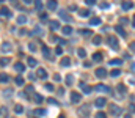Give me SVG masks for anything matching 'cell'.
Here are the masks:
<instances>
[{"label":"cell","mask_w":135,"mask_h":118,"mask_svg":"<svg viewBox=\"0 0 135 118\" xmlns=\"http://www.w3.org/2000/svg\"><path fill=\"white\" fill-rule=\"evenodd\" d=\"M90 107H91L90 104H83V105H80V109H79V112H77L79 116H80V118H86L88 115H90Z\"/></svg>","instance_id":"obj_1"},{"label":"cell","mask_w":135,"mask_h":118,"mask_svg":"<svg viewBox=\"0 0 135 118\" xmlns=\"http://www.w3.org/2000/svg\"><path fill=\"white\" fill-rule=\"evenodd\" d=\"M107 43L110 44L111 49H115V50H118L119 49V43H118V38L113 36V35H110V36L107 38Z\"/></svg>","instance_id":"obj_2"},{"label":"cell","mask_w":135,"mask_h":118,"mask_svg":"<svg viewBox=\"0 0 135 118\" xmlns=\"http://www.w3.org/2000/svg\"><path fill=\"white\" fill-rule=\"evenodd\" d=\"M36 77H39V79L46 80V79L49 77V74H47V71H46L44 68H39V69H38V74H36Z\"/></svg>","instance_id":"obj_3"},{"label":"cell","mask_w":135,"mask_h":118,"mask_svg":"<svg viewBox=\"0 0 135 118\" xmlns=\"http://www.w3.org/2000/svg\"><path fill=\"white\" fill-rule=\"evenodd\" d=\"M94 90L101 91V93H108V91H110V88H108L107 85H104V84H97V85L94 87Z\"/></svg>","instance_id":"obj_4"},{"label":"cell","mask_w":135,"mask_h":118,"mask_svg":"<svg viewBox=\"0 0 135 118\" xmlns=\"http://www.w3.org/2000/svg\"><path fill=\"white\" fill-rule=\"evenodd\" d=\"M110 113H111V115H115V116H116V115L119 116V115H121V109L118 107V105L111 104V105H110Z\"/></svg>","instance_id":"obj_5"},{"label":"cell","mask_w":135,"mask_h":118,"mask_svg":"<svg viewBox=\"0 0 135 118\" xmlns=\"http://www.w3.org/2000/svg\"><path fill=\"white\" fill-rule=\"evenodd\" d=\"M105 76H107V69H105V68H97V69H96V77L104 79Z\"/></svg>","instance_id":"obj_6"},{"label":"cell","mask_w":135,"mask_h":118,"mask_svg":"<svg viewBox=\"0 0 135 118\" xmlns=\"http://www.w3.org/2000/svg\"><path fill=\"white\" fill-rule=\"evenodd\" d=\"M60 17H61V19H64L66 22H72V17L69 16L66 11H63V10H60Z\"/></svg>","instance_id":"obj_7"},{"label":"cell","mask_w":135,"mask_h":118,"mask_svg":"<svg viewBox=\"0 0 135 118\" xmlns=\"http://www.w3.org/2000/svg\"><path fill=\"white\" fill-rule=\"evenodd\" d=\"M80 98H82L80 93H77V91H72V93H71V101H72L74 104H77V102L80 101Z\"/></svg>","instance_id":"obj_8"},{"label":"cell","mask_w":135,"mask_h":118,"mask_svg":"<svg viewBox=\"0 0 135 118\" xmlns=\"http://www.w3.org/2000/svg\"><path fill=\"white\" fill-rule=\"evenodd\" d=\"M57 7H58L57 0H49V2H47V10H50V11H55V10H57Z\"/></svg>","instance_id":"obj_9"},{"label":"cell","mask_w":135,"mask_h":118,"mask_svg":"<svg viewBox=\"0 0 135 118\" xmlns=\"http://www.w3.org/2000/svg\"><path fill=\"white\" fill-rule=\"evenodd\" d=\"M61 33L66 35V36H69V35L72 33V27H71V25H64V27H61Z\"/></svg>","instance_id":"obj_10"},{"label":"cell","mask_w":135,"mask_h":118,"mask_svg":"<svg viewBox=\"0 0 135 118\" xmlns=\"http://www.w3.org/2000/svg\"><path fill=\"white\" fill-rule=\"evenodd\" d=\"M107 104V101H105V98H97L94 101V105L96 107H104V105Z\"/></svg>","instance_id":"obj_11"},{"label":"cell","mask_w":135,"mask_h":118,"mask_svg":"<svg viewBox=\"0 0 135 118\" xmlns=\"http://www.w3.org/2000/svg\"><path fill=\"white\" fill-rule=\"evenodd\" d=\"M61 25H60V22H57V21H52L50 22V30L52 32H57V30H60Z\"/></svg>","instance_id":"obj_12"},{"label":"cell","mask_w":135,"mask_h":118,"mask_svg":"<svg viewBox=\"0 0 135 118\" xmlns=\"http://www.w3.org/2000/svg\"><path fill=\"white\" fill-rule=\"evenodd\" d=\"M80 88H82V91H83L85 94H90L91 90H93V88H91L90 85H86V84H80Z\"/></svg>","instance_id":"obj_13"},{"label":"cell","mask_w":135,"mask_h":118,"mask_svg":"<svg viewBox=\"0 0 135 118\" xmlns=\"http://www.w3.org/2000/svg\"><path fill=\"white\" fill-rule=\"evenodd\" d=\"M0 16H5V17H11V11L8 8H0Z\"/></svg>","instance_id":"obj_14"},{"label":"cell","mask_w":135,"mask_h":118,"mask_svg":"<svg viewBox=\"0 0 135 118\" xmlns=\"http://www.w3.org/2000/svg\"><path fill=\"white\" fill-rule=\"evenodd\" d=\"M11 50H13V47H11L10 43H3L2 44V52H3V54H5V52H11Z\"/></svg>","instance_id":"obj_15"},{"label":"cell","mask_w":135,"mask_h":118,"mask_svg":"<svg viewBox=\"0 0 135 118\" xmlns=\"http://www.w3.org/2000/svg\"><path fill=\"white\" fill-rule=\"evenodd\" d=\"M27 65H28V66H30V68H35V66H36V65H38V62L35 60L33 57H28V58H27Z\"/></svg>","instance_id":"obj_16"},{"label":"cell","mask_w":135,"mask_h":118,"mask_svg":"<svg viewBox=\"0 0 135 118\" xmlns=\"http://www.w3.org/2000/svg\"><path fill=\"white\" fill-rule=\"evenodd\" d=\"M132 8H133V3H132V2H129V0L122 3V10H124V11H129V10H132Z\"/></svg>","instance_id":"obj_17"},{"label":"cell","mask_w":135,"mask_h":118,"mask_svg":"<svg viewBox=\"0 0 135 118\" xmlns=\"http://www.w3.org/2000/svg\"><path fill=\"white\" fill-rule=\"evenodd\" d=\"M14 69L17 71V73H24L25 66H24V63H16V65H14Z\"/></svg>","instance_id":"obj_18"},{"label":"cell","mask_w":135,"mask_h":118,"mask_svg":"<svg viewBox=\"0 0 135 118\" xmlns=\"http://www.w3.org/2000/svg\"><path fill=\"white\" fill-rule=\"evenodd\" d=\"M60 65H61L63 68H66V66H69V65H71V58H69V57H64L63 60L60 62Z\"/></svg>","instance_id":"obj_19"},{"label":"cell","mask_w":135,"mask_h":118,"mask_svg":"<svg viewBox=\"0 0 135 118\" xmlns=\"http://www.w3.org/2000/svg\"><path fill=\"white\" fill-rule=\"evenodd\" d=\"M64 82H66V85H72L74 84V76L72 74H68L66 77H64Z\"/></svg>","instance_id":"obj_20"},{"label":"cell","mask_w":135,"mask_h":118,"mask_svg":"<svg viewBox=\"0 0 135 118\" xmlns=\"http://www.w3.org/2000/svg\"><path fill=\"white\" fill-rule=\"evenodd\" d=\"M115 30H116V33H118V35H121V36H126V30L122 28V25H116Z\"/></svg>","instance_id":"obj_21"},{"label":"cell","mask_w":135,"mask_h":118,"mask_svg":"<svg viewBox=\"0 0 135 118\" xmlns=\"http://www.w3.org/2000/svg\"><path fill=\"white\" fill-rule=\"evenodd\" d=\"M10 60H11V58H8V57H3V58H0V66H8V65H10Z\"/></svg>","instance_id":"obj_22"},{"label":"cell","mask_w":135,"mask_h":118,"mask_svg":"<svg viewBox=\"0 0 135 118\" xmlns=\"http://www.w3.org/2000/svg\"><path fill=\"white\" fill-rule=\"evenodd\" d=\"M25 22H27V16H24V14L17 16V24H19V25H24Z\"/></svg>","instance_id":"obj_23"},{"label":"cell","mask_w":135,"mask_h":118,"mask_svg":"<svg viewBox=\"0 0 135 118\" xmlns=\"http://www.w3.org/2000/svg\"><path fill=\"white\" fill-rule=\"evenodd\" d=\"M22 112H24V107H22L21 104H16V105H14V113H17V115H21Z\"/></svg>","instance_id":"obj_24"},{"label":"cell","mask_w":135,"mask_h":118,"mask_svg":"<svg viewBox=\"0 0 135 118\" xmlns=\"http://www.w3.org/2000/svg\"><path fill=\"white\" fill-rule=\"evenodd\" d=\"M102 58H104V55L101 54V52H97V54L93 55V62H102Z\"/></svg>","instance_id":"obj_25"},{"label":"cell","mask_w":135,"mask_h":118,"mask_svg":"<svg viewBox=\"0 0 135 118\" xmlns=\"http://www.w3.org/2000/svg\"><path fill=\"white\" fill-rule=\"evenodd\" d=\"M46 113H47V110H46V109H36V110H35V115H38V116H44Z\"/></svg>","instance_id":"obj_26"},{"label":"cell","mask_w":135,"mask_h":118,"mask_svg":"<svg viewBox=\"0 0 135 118\" xmlns=\"http://www.w3.org/2000/svg\"><path fill=\"white\" fill-rule=\"evenodd\" d=\"M43 55H44L46 58H50V50H49L47 46H43Z\"/></svg>","instance_id":"obj_27"},{"label":"cell","mask_w":135,"mask_h":118,"mask_svg":"<svg viewBox=\"0 0 135 118\" xmlns=\"http://www.w3.org/2000/svg\"><path fill=\"white\" fill-rule=\"evenodd\" d=\"M90 25H101V17H93L90 21Z\"/></svg>","instance_id":"obj_28"},{"label":"cell","mask_w":135,"mask_h":118,"mask_svg":"<svg viewBox=\"0 0 135 118\" xmlns=\"http://www.w3.org/2000/svg\"><path fill=\"white\" fill-rule=\"evenodd\" d=\"M110 63L113 65V66H121V65H122V60H121V58H113Z\"/></svg>","instance_id":"obj_29"},{"label":"cell","mask_w":135,"mask_h":118,"mask_svg":"<svg viewBox=\"0 0 135 118\" xmlns=\"http://www.w3.org/2000/svg\"><path fill=\"white\" fill-rule=\"evenodd\" d=\"M119 74H121V69H116V68H115V69L110 71V76H111V77H118Z\"/></svg>","instance_id":"obj_30"},{"label":"cell","mask_w":135,"mask_h":118,"mask_svg":"<svg viewBox=\"0 0 135 118\" xmlns=\"http://www.w3.org/2000/svg\"><path fill=\"white\" fill-rule=\"evenodd\" d=\"M35 7L38 11H43V0H35Z\"/></svg>","instance_id":"obj_31"},{"label":"cell","mask_w":135,"mask_h":118,"mask_svg":"<svg viewBox=\"0 0 135 118\" xmlns=\"http://www.w3.org/2000/svg\"><path fill=\"white\" fill-rule=\"evenodd\" d=\"M93 43H94L96 46H99V44H101V43H102V38H101V36H99V35H96V36H94V38H93Z\"/></svg>","instance_id":"obj_32"},{"label":"cell","mask_w":135,"mask_h":118,"mask_svg":"<svg viewBox=\"0 0 135 118\" xmlns=\"http://www.w3.org/2000/svg\"><path fill=\"white\" fill-rule=\"evenodd\" d=\"M43 101H44V98L41 96V94H35V102H36V104H41Z\"/></svg>","instance_id":"obj_33"},{"label":"cell","mask_w":135,"mask_h":118,"mask_svg":"<svg viewBox=\"0 0 135 118\" xmlns=\"http://www.w3.org/2000/svg\"><path fill=\"white\" fill-rule=\"evenodd\" d=\"M8 80H10V76H7V74H0V82H3V84H7Z\"/></svg>","instance_id":"obj_34"},{"label":"cell","mask_w":135,"mask_h":118,"mask_svg":"<svg viewBox=\"0 0 135 118\" xmlns=\"http://www.w3.org/2000/svg\"><path fill=\"white\" fill-rule=\"evenodd\" d=\"M77 55H79L80 58H85V57H86V50H85V49H79V50H77Z\"/></svg>","instance_id":"obj_35"},{"label":"cell","mask_w":135,"mask_h":118,"mask_svg":"<svg viewBox=\"0 0 135 118\" xmlns=\"http://www.w3.org/2000/svg\"><path fill=\"white\" fill-rule=\"evenodd\" d=\"M79 13H80L82 17H88V16H90V10H80Z\"/></svg>","instance_id":"obj_36"},{"label":"cell","mask_w":135,"mask_h":118,"mask_svg":"<svg viewBox=\"0 0 135 118\" xmlns=\"http://www.w3.org/2000/svg\"><path fill=\"white\" fill-rule=\"evenodd\" d=\"M16 85H19V87L24 85V79H22L21 76H17V77H16Z\"/></svg>","instance_id":"obj_37"},{"label":"cell","mask_w":135,"mask_h":118,"mask_svg":"<svg viewBox=\"0 0 135 118\" xmlns=\"http://www.w3.org/2000/svg\"><path fill=\"white\" fill-rule=\"evenodd\" d=\"M11 94H13V90H11V88H8V90L3 91V96H5V98H10Z\"/></svg>","instance_id":"obj_38"},{"label":"cell","mask_w":135,"mask_h":118,"mask_svg":"<svg viewBox=\"0 0 135 118\" xmlns=\"http://www.w3.org/2000/svg\"><path fill=\"white\" fill-rule=\"evenodd\" d=\"M118 91H119L121 94H126L127 90H126V87H124V85H118Z\"/></svg>","instance_id":"obj_39"},{"label":"cell","mask_w":135,"mask_h":118,"mask_svg":"<svg viewBox=\"0 0 135 118\" xmlns=\"http://www.w3.org/2000/svg\"><path fill=\"white\" fill-rule=\"evenodd\" d=\"M33 33H35V35H38V36H39V35H43V30H41V27H35Z\"/></svg>","instance_id":"obj_40"},{"label":"cell","mask_w":135,"mask_h":118,"mask_svg":"<svg viewBox=\"0 0 135 118\" xmlns=\"http://www.w3.org/2000/svg\"><path fill=\"white\" fill-rule=\"evenodd\" d=\"M28 49H30L32 52H35V50L38 49V47H36V44H35V43H30V44H28Z\"/></svg>","instance_id":"obj_41"},{"label":"cell","mask_w":135,"mask_h":118,"mask_svg":"<svg viewBox=\"0 0 135 118\" xmlns=\"http://www.w3.org/2000/svg\"><path fill=\"white\" fill-rule=\"evenodd\" d=\"M96 118H107V113H104V112H97Z\"/></svg>","instance_id":"obj_42"},{"label":"cell","mask_w":135,"mask_h":118,"mask_svg":"<svg viewBox=\"0 0 135 118\" xmlns=\"http://www.w3.org/2000/svg\"><path fill=\"white\" fill-rule=\"evenodd\" d=\"M80 33L83 35V36H90V35H93V33H91L90 30H80Z\"/></svg>","instance_id":"obj_43"},{"label":"cell","mask_w":135,"mask_h":118,"mask_svg":"<svg viewBox=\"0 0 135 118\" xmlns=\"http://www.w3.org/2000/svg\"><path fill=\"white\" fill-rule=\"evenodd\" d=\"M47 101H49V104H54V105H58V101H57V99H54V98H49Z\"/></svg>","instance_id":"obj_44"},{"label":"cell","mask_w":135,"mask_h":118,"mask_svg":"<svg viewBox=\"0 0 135 118\" xmlns=\"http://www.w3.org/2000/svg\"><path fill=\"white\" fill-rule=\"evenodd\" d=\"M46 90L47 91H54V85L52 84H46Z\"/></svg>","instance_id":"obj_45"},{"label":"cell","mask_w":135,"mask_h":118,"mask_svg":"<svg viewBox=\"0 0 135 118\" xmlns=\"http://www.w3.org/2000/svg\"><path fill=\"white\" fill-rule=\"evenodd\" d=\"M33 91H35V88H33V87H27L25 94H30V93H33Z\"/></svg>","instance_id":"obj_46"},{"label":"cell","mask_w":135,"mask_h":118,"mask_svg":"<svg viewBox=\"0 0 135 118\" xmlns=\"http://www.w3.org/2000/svg\"><path fill=\"white\" fill-rule=\"evenodd\" d=\"M86 5H90V7H93V5H96V0H85Z\"/></svg>","instance_id":"obj_47"},{"label":"cell","mask_w":135,"mask_h":118,"mask_svg":"<svg viewBox=\"0 0 135 118\" xmlns=\"http://www.w3.org/2000/svg\"><path fill=\"white\" fill-rule=\"evenodd\" d=\"M55 54H57V55H61V54H63V49H61V47H57V49H55Z\"/></svg>","instance_id":"obj_48"},{"label":"cell","mask_w":135,"mask_h":118,"mask_svg":"<svg viewBox=\"0 0 135 118\" xmlns=\"http://www.w3.org/2000/svg\"><path fill=\"white\" fill-rule=\"evenodd\" d=\"M54 80H55V82H60V80H61V76H60V74H55V76H54Z\"/></svg>","instance_id":"obj_49"},{"label":"cell","mask_w":135,"mask_h":118,"mask_svg":"<svg viewBox=\"0 0 135 118\" xmlns=\"http://www.w3.org/2000/svg\"><path fill=\"white\" fill-rule=\"evenodd\" d=\"M129 110H130V113L135 112V104H129Z\"/></svg>","instance_id":"obj_50"},{"label":"cell","mask_w":135,"mask_h":118,"mask_svg":"<svg viewBox=\"0 0 135 118\" xmlns=\"http://www.w3.org/2000/svg\"><path fill=\"white\" fill-rule=\"evenodd\" d=\"M119 21H121V25H126V24L129 22V21L126 19V17H121V19H119Z\"/></svg>","instance_id":"obj_51"},{"label":"cell","mask_w":135,"mask_h":118,"mask_svg":"<svg viewBox=\"0 0 135 118\" xmlns=\"http://www.w3.org/2000/svg\"><path fill=\"white\" fill-rule=\"evenodd\" d=\"M129 47H130L132 52H135V41H133V43H130V46H129Z\"/></svg>","instance_id":"obj_52"},{"label":"cell","mask_w":135,"mask_h":118,"mask_svg":"<svg viewBox=\"0 0 135 118\" xmlns=\"http://www.w3.org/2000/svg\"><path fill=\"white\" fill-rule=\"evenodd\" d=\"M19 35H21V36H24V35H27V30H25V28H22V30L19 32Z\"/></svg>","instance_id":"obj_53"},{"label":"cell","mask_w":135,"mask_h":118,"mask_svg":"<svg viewBox=\"0 0 135 118\" xmlns=\"http://www.w3.org/2000/svg\"><path fill=\"white\" fill-rule=\"evenodd\" d=\"M28 79H30V80H35V79H36V76H35V74H28Z\"/></svg>","instance_id":"obj_54"},{"label":"cell","mask_w":135,"mask_h":118,"mask_svg":"<svg viewBox=\"0 0 135 118\" xmlns=\"http://www.w3.org/2000/svg\"><path fill=\"white\" fill-rule=\"evenodd\" d=\"M77 10V7H75V5H71V7H69V11H75Z\"/></svg>","instance_id":"obj_55"},{"label":"cell","mask_w":135,"mask_h":118,"mask_svg":"<svg viewBox=\"0 0 135 118\" xmlns=\"http://www.w3.org/2000/svg\"><path fill=\"white\" fill-rule=\"evenodd\" d=\"M39 17H41V21H46V19H47V16L43 14V13H41V16H39Z\"/></svg>","instance_id":"obj_56"},{"label":"cell","mask_w":135,"mask_h":118,"mask_svg":"<svg viewBox=\"0 0 135 118\" xmlns=\"http://www.w3.org/2000/svg\"><path fill=\"white\" fill-rule=\"evenodd\" d=\"M11 3H13L14 7H17V5H19V2H17V0H11Z\"/></svg>","instance_id":"obj_57"},{"label":"cell","mask_w":135,"mask_h":118,"mask_svg":"<svg viewBox=\"0 0 135 118\" xmlns=\"http://www.w3.org/2000/svg\"><path fill=\"white\" fill-rule=\"evenodd\" d=\"M101 8H108V3H101Z\"/></svg>","instance_id":"obj_58"},{"label":"cell","mask_w":135,"mask_h":118,"mask_svg":"<svg viewBox=\"0 0 135 118\" xmlns=\"http://www.w3.org/2000/svg\"><path fill=\"white\" fill-rule=\"evenodd\" d=\"M22 2H24V3H27V5H30V3L33 2V0H22Z\"/></svg>","instance_id":"obj_59"},{"label":"cell","mask_w":135,"mask_h":118,"mask_svg":"<svg viewBox=\"0 0 135 118\" xmlns=\"http://www.w3.org/2000/svg\"><path fill=\"white\" fill-rule=\"evenodd\" d=\"M132 27H135V16L132 17Z\"/></svg>","instance_id":"obj_60"},{"label":"cell","mask_w":135,"mask_h":118,"mask_svg":"<svg viewBox=\"0 0 135 118\" xmlns=\"http://www.w3.org/2000/svg\"><path fill=\"white\" fill-rule=\"evenodd\" d=\"M124 118H132V115H130V113H127V115H124Z\"/></svg>","instance_id":"obj_61"},{"label":"cell","mask_w":135,"mask_h":118,"mask_svg":"<svg viewBox=\"0 0 135 118\" xmlns=\"http://www.w3.org/2000/svg\"><path fill=\"white\" fill-rule=\"evenodd\" d=\"M130 68H132V69L135 71V63H132V66H130Z\"/></svg>","instance_id":"obj_62"},{"label":"cell","mask_w":135,"mask_h":118,"mask_svg":"<svg viewBox=\"0 0 135 118\" xmlns=\"http://www.w3.org/2000/svg\"><path fill=\"white\" fill-rule=\"evenodd\" d=\"M3 2H5V0H0V3H3Z\"/></svg>","instance_id":"obj_63"}]
</instances>
